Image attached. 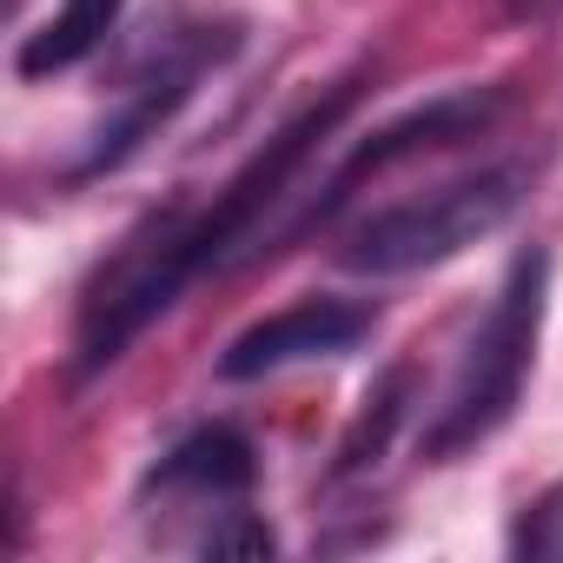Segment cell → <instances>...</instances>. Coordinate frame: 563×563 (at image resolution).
<instances>
[{"label": "cell", "instance_id": "52a82bcc", "mask_svg": "<svg viewBox=\"0 0 563 563\" xmlns=\"http://www.w3.org/2000/svg\"><path fill=\"white\" fill-rule=\"evenodd\" d=\"M120 8H126V0H60V8L47 14V27L21 41L14 74H21V80H47V74L80 67L87 54H100V47H107V34H113Z\"/></svg>", "mask_w": 563, "mask_h": 563}, {"label": "cell", "instance_id": "9c48e42d", "mask_svg": "<svg viewBox=\"0 0 563 563\" xmlns=\"http://www.w3.org/2000/svg\"><path fill=\"white\" fill-rule=\"evenodd\" d=\"M517 556H563V484H550L537 504H523L517 530H510Z\"/></svg>", "mask_w": 563, "mask_h": 563}, {"label": "cell", "instance_id": "6da1fadb", "mask_svg": "<svg viewBox=\"0 0 563 563\" xmlns=\"http://www.w3.org/2000/svg\"><path fill=\"white\" fill-rule=\"evenodd\" d=\"M543 306H550V252L530 245L510 258L504 286L490 299V312L477 319L451 385H444V405L431 411V431H424V457H457L471 444H484L523 398V378L537 365V339H543Z\"/></svg>", "mask_w": 563, "mask_h": 563}, {"label": "cell", "instance_id": "3957f363", "mask_svg": "<svg viewBox=\"0 0 563 563\" xmlns=\"http://www.w3.org/2000/svg\"><path fill=\"white\" fill-rule=\"evenodd\" d=\"M239 54V27L232 21H212V14H166V21H153V34H146V47L133 54V67H126V80H120V93H113V107H107V120L93 126V140L80 146V159L67 166V179H100V173H113V166H126L186 100H192V87L212 74V67H225Z\"/></svg>", "mask_w": 563, "mask_h": 563}, {"label": "cell", "instance_id": "7a4b0ae2", "mask_svg": "<svg viewBox=\"0 0 563 563\" xmlns=\"http://www.w3.org/2000/svg\"><path fill=\"white\" fill-rule=\"evenodd\" d=\"M523 192H530V159H497V166L457 173L431 192H411V199H391V206L352 219L345 239H339V265L372 272V278L444 265L464 245L490 239L523 206Z\"/></svg>", "mask_w": 563, "mask_h": 563}, {"label": "cell", "instance_id": "277c9868", "mask_svg": "<svg viewBox=\"0 0 563 563\" xmlns=\"http://www.w3.org/2000/svg\"><path fill=\"white\" fill-rule=\"evenodd\" d=\"M258 490V451L232 431V424H206L192 438H179L140 484V510H153L166 530L192 523V543L206 550L232 517L252 510Z\"/></svg>", "mask_w": 563, "mask_h": 563}, {"label": "cell", "instance_id": "30bf717a", "mask_svg": "<svg viewBox=\"0 0 563 563\" xmlns=\"http://www.w3.org/2000/svg\"><path fill=\"white\" fill-rule=\"evenodd\" d=\"M504 8H510V21H563V0H504Z\"/></svg>", "mask_w": 563, "mask_h": 563}, {"label": "cell", "instance_id": "8fae6325", "mask_svg": "<svg viewBox=\"0 0 563 563\" xmlns=\"http://www.w3.org/2000/svg\"><path fill=\"white\" fill-rule=\"evenodd\" d=\"M8 8H21V0H8Z\"/></svg>", "mask_w": 563, "mask_h": 563}, {"label": "cell", "instance_id": "5b68a950", "mask_svg": "<svg viewBox=\"0 0 563 563\" xmlns=\"http://www.w3.org/2000/svg\"><path fill=\"white\" fill-rule=\"evenodd\" d=\"M497 113H504V93H444V100H431V107H418V113H405V120L378 126L372 140H358V146H352V159H345V166H339L312 199H299V206H292V219H286V232H278V239H299V232L325 225V219H332L358 186L385 179V173H391V166H405V159H424V153H438V146L477 140Z\"/></svg>", "mask_w": 563, "mask_h": 563}, {"label": "cell", "instance_id": "ba28073f", "mask_svg": "<svg viewBox=\"0 0 563 563\" xmlns=\"http://www.w3.org/2000/svg\"><path fill=\"white\" fill-rule=\"evenodd\" d=\"M405 391H411V372H391V378H385V385L365 398V411H358L352 438L339 444V464H332V477H352V471H365V464H378V457H385L391 431L405 424Z\"/></svg>", "mask_w": 563, "mask_h": 563}, {"label": "cell", "instance_id": "8992f818", "mask_svg": "<svg viewBox=\"0 0 563 563\" xmlns=\"http://www.w3.org/2000/svg\"><path fill=\"white\" fill-rule=\"evenodd\" d=\"M378 312L358 306V299H306V306H286L258 319L252 332H239L219 358V378H265V372H292V365H312V358H339V352H358L372 339Z\"/></svg>", "mask_w": 563, "mask_h": 563}]
</instances>
